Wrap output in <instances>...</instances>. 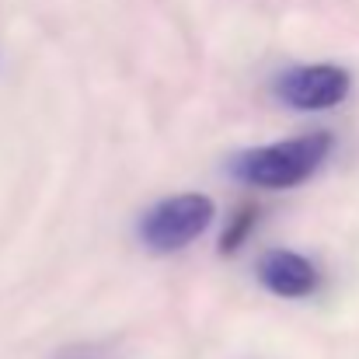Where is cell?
Listing matches in <instances>:
<instances>
[{
  "label": "cell",
  "instance_id": "cell-5",
  "mask_svg": "<svg viewBox=\"0 0 359 359\" xmlns=\"http://www.w3.org/2000/svg\"><path fill=\"white\" fill-rule=\"evenodd\" d=\"M255 224H258V206H241L238 213L231 217L227 231L220 234V255H234L241 244L248 241V234L255 231Z\"/></svg>",
  "mask_w": 359,
  "mask_h": 359
},
{
  "label": "cell",
  "instance_id": "cell-1",
  "mask_svg": "<svg viewBox=\"0 0 359 359\" xmlns=\"http://www.w3.org/2000/svg\"><path fill=\"white\" fill-rule=\"evenodd\" d=\"M328 154H332V136L328 133H307V136H297V140L241 150L231 157L227 171L238 182L255 185V189H293V185L307 182L325 164Z\"/></svg>",
  "mask_w": 359,
  "mask_h": 359
},
{
  "label": "cell",
  "instance_id": "cell-2",
  "mask_svg": "<svg viewBox=\"0 0 359 359\" xmlns=\"http://www.w3.org/2000/svg\"><path fill=\"white\" fill-rule=\"evenodd\" d=\"M213 213L217 210L210 196H199V192L171 196L157 203L154 210H147V217L140 220V241L150 251H178L213 224Z\"/></svg>",
  "mask_w": 359,
  "mask_h": 359
},
{
  "label": "cell",
  "instance_id": "cell-3",
  "mask_svg": "<svg viewBox=\"0 0 359 359\" xmlns=\"http://www.w3.org/2000/svg\"><path fill=\"white\" fill-rule=\"evenodd\" d=\"M349 74L342 67H332V63H314V67H297V70H286L279 81H276V95L283 105L290 109H300V112H321V109H332L339 105L346 95H349Z\"/></svg>",
  "mask_w": 359,
  "mask_h": 359
},
{
  "label": "cell",
  "instance_id": "cell-4",
  "mask_svg": "<svg viewBox=\"0 0 359 359\" xmlns=\"http://www.w3.org/2000/svg\"><path fill=\"white\" fill-rule=\"evenodd\" d=\"M258 279H262V286H265L269 293L290 297V300L307 297V293L318 290V269H314L304 255L283 251V248L265 251V255L258 258Z\"/></svg>",
  "mask_w": 359,
  "mask_h": 359
}]
</instances>
